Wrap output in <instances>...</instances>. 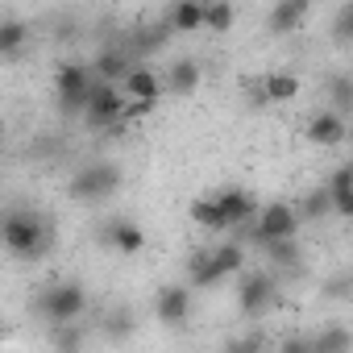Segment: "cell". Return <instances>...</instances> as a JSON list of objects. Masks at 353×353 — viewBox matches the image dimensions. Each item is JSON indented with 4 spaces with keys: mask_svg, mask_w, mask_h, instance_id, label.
Segmentation results:
<instances>
[{
    "mask_svg": "<svg viewBox=\"0 0 353 353\" xmlns=\"http://www.w3.org/2000/svg\"><path fill=\"white\" fill-rule=\"evenodd\" d=\"M324 100H328V108H336V112H353V75H332L328 83H324Z\"/></svg>",
    "mask_w": 353,
    "mask_h": 353,
    "instance_id": "cell-23",
    "label": "cell"
},
{
    "mask_svg": "<svg viewBox=\"0 0 353 353\" xmlns=\"http://www.w3.org/2000/svg\"><path fill=\"white\" fill-rule=\"evenodd\" d=\"M5 245H9V254L38 262L46 254V245H50L46 221L38 212H30V208H9L5 212Z\"/></svg>",
    "mask_w": 353,
    "mask_h": 353,
    "instance_id": "cell-1",
    "label": "cell"
},
{
    "mask_svg": "<svg viewBox=\"0 0 353 353\" xmlns=\"http://www.w3.org/2000/svg\"><path fill=\"white\" fill-rule=\"evenodd\" d=\"M307 13H312V0H274V9L266 17V30L274 38H287L307 21Z\"/></svg>",
    "mask_w": 353,
    "mask_h": 353,
    "instance_id": "cell-11",
    "label": "cell"
},
{
    "mask_svg": "<svg viewBox=\"0 0 353 353\" xmlns=\"http://www.w3.org/2000/svg\"><path fill=\"white\" fill-rule=\"evenodd\" d=\"M54 328V345L59 349H79L83 345V336L75 332V320H67V324H50Z\"/></svg>",
    "mask_w": 353,
    "mask_h": 353,
    "instance_id": "cell-29",
    "label": "cell"
},
{
    "mask_svg": "<svg viewBox=\"0 0 353 353\" xmlns=\"http://www.w3.org/2000/svg\"><path fill=\"white\" fill-rule=\"evenodd\" d=\"M96 237H100V245H108V250H117V254H141V250H145V233H141V225L129 221V216H108Z\"/></svg>",
    "mask_w": 353,
    "mask_h": 353,
    "instance_id": "cell-8",
    "label": "cell"
},
{
    "mask_svg": "<svg viewBox=\"0 0 353 353\" xmlns=\"http://www.w3.org/2000/svg\"><path fill=\"white\" fill-rule=\"evenodd\" d=\"M307 141L312 145H324V150H336L345 137H349V121H345V112H336V108H320V112H312L307 117Z\"/></svg>",
    "mask_w": 353,
    "mask_h": 353,
    "instance_id": "cell-9",
    "label": "cell"
},
{
    "mask_svg": "<svg viewBox=\"0 0 353 353\" xmlns=\"http://www.w3.org/2000/svg\"><path fill=\"white\" fill-rule=\"evenodd\" d=\"M92 88H96V71H92V67H83V63H63L59 75H54L59 112L83 117V112H88V100H92Z\"/></svg>",
    "mask_w": 353,
    "mask_h": 353,
    "instance_id": "cell-4",
    "label": "cell"
},
{
    "mask_svg": "<svg viewBox=\"0 0 353 353\" xmlns=\"http://www.w3.org/2000/svg\"><path fill=\"white\" fill-rule=\"evenodd\" d=\"M26 42H30V26L26 21H5L0 26V54L5 59H21Z\"/></svg>",
    "mask_w": 353,
    "mask_h": 353,
    "instance_id": "cell-24",
    "label": "cell"
},
{
    "mask_svg": "<svg viewBox=\"0 0 353 353\" xmlns=\"http://www.w3.org/2000/svg\"><path fill=\"white\" fill-rule=\"evenodd\" d=\"M216 196H221V204H225L229 229H233V225H245V221L258 216V204H254V196H250L245 188H225V192H216Z\"/></svg>",
    "mask_w": 353,
    "mask_h": 353,
    "instance_id": "cell-16",
    "label": "cell"
},
{
    "mask_svg": "<svg viewBox=\"0 0 353 353\" xmlns=\"http://www.w3.org/2000/svg\"><path fill=\"white\" fill-rule=\"evenodd\" d=\"M332 38H336V42H353V0H345V5L336 9V17H332Z\"/></svg>",
    "mask_w": 353,
    "mask_h": 353,
    "instance_id": "cell-27",
    "label": "cell"
},
{
    "mask_svg": "<svg viewBox=\"0 0 353 353\" xmlns=\"http://www.w3.org/2000/svg\"><path fill=\"white\" fill-rule=\"evenodd\" d=\"M241 266H245V254H241V245H233V241H229V245H221V250H216V270H221V279L237 274Z\"/></svg>",
    "mask_w": 353,
    "mask_h": 353,
    "instance_id": "cell-25",
    "label": "cell"
},
{
    "mask_svg": "<svg viewBox=\"0 0 353 353\" xmlns=\"http://www.w3.org/2000/svg\"><path fill=\"white\" fill-rule=\"evenodd\" d=\"M332 204H336V216L353 221V188H349V192H336V196H332Z\"/></svg>",
    "mask_w": 353,
    "mask_h": 353,
    "instance_id": "cell-31",
    "label": "cell"
},
{
    "mask_svg": "<svg viewBox=\"0 0 353 353\" xmlns=\"http://www.w3.org/2000/svg\"><path fill=\"white\" fill-rule=\"evenodd\" d=\"M200 79H204V67L196 59H174L166 67V92L170 96H192L200 88Z\"/></svg>",
    "mask_w": 353,
    "mask_h": 353,
    "instance_id": "cell-14",
    "label": "cell"
},
{
    "mask_svg": "<svg viewBox=\"0 0 353 353\" xmlns=\"http://www.w3.org/2000/svg\"><path fill=\"white\" fill-rule=\"evenodd\" d=\"M166 21H170L174 34H196V30H204V0H174L170 13H166Z\"/></svg>",
    "mask_w": 353,
    "mask_h": 353,
    "instance_id": "cell-15",
    "label": "cell"
},
{
    "mask_svg": "<svg viewBox=\"0 0 353 353\" xmlns=\"http://www.w3.org/2000/svg\"><path fill=\"white\" fill-rule=\"evenodd\" d=\"M121 88H125L133 100H154V104L166 96V79H162L158 71H150V67H137V63H133V71L125 75Z\"/></svg>",
    "mask_w": 353,
    "mask_h": 353,
    "instance_id": "cell-13",
    "label": "cell"
},
{
    "mask_svg": "<svg viewBox=\"0 0 353 353\" xmlns=\"http://www.w3.org/2000/svg\"><path fill=\"white\" fill-rule=\"evenodd\" d=\"M274 303H279V279L274 274H266V270L241 274V283H237V307L245 316H266V312H274Z\"/></svg>",
    "mask_w": 353,
    "mask_h": 353,
    "instance_id": "cell-6",
    "label": "cell"
},
{
    "mask_svg": "<svg viewBox=\"0 0 353 353\" xmlns=\"http://www.w3.org/2000/svg\"><path fill=\"white\" fill-rule=\"evenodd\" d=\"M262 250H266V262L279 266V270H299L303 266L299 237H274V241H262Z\"/></svg>",
    "mask_w": 353,
    "mask_h": 353,
    "instance_id": "cell-17",
    "label": "cell"
},
{
    "mask_svg": "<svg viewBox=\"0 0 353 353\" xmlns=\"http://www.w3.org/2000/svg\"><path fill=\"white\" fill-rule=\"evenodd\" d=\"M92 71L96 79H108V83H125V75L133 71V50H121V46H108L92 59Z\"/></svg>",
    "mask_w": 353,
    "mask_h": 353,
    "instance_id": "cell-12",
    "label": "cell"
},
{
    "mask_svg": "<svg viewBox=\"0 0 353 353\" xmlns=\"http://www.w3.org/2000/svg\"><path fill=\"white\" fill-rule=\"evenodd\" d=\"M154 312H158L162 324L183 328L188 316H192V283H170V287H162L158 299H154Z\"/></svg>",
    "mask_w": 353,
    "mask_h": 353,
    "instance_id": "cell-10",
    "label": "cell"
},
{
    "mask_svg": "<svg viewBox=\"0 0 353 353\" xmlns=\"http://www.w3.org/2000/svg\"><path fill=\"white\" fill-rule=\"evenodd\" d=\"M117 188H121V166L108 162V158H100V162H88V166H79L71 174L67 196L79 200V204H100V200L117 196Z\"/></svg>",
    "mask_w": 353,
    "mask_h": 353,
    "instance_id": "cell-3",
    "label": "cell"
},
{
    "mask_svg": "<svg viewBox=\"0 0 353 353\" xmlns=\"http://www.w3.org/2000/svg\"><path fill=\"white\" fill-rule=\"evenodd\" d=\"M299 225H303L299 208L287 204V200H274L254 216V241L262 245V241H274V237H299Z\"/></svg>",
    "mask_w": 353,
    "mask_h": 353,
    "instance_id": "cell-7",
    "label": "cell"
},
{
    "mask_svg": "<svg viewBox=\"0 0 353 353\" xmlns=\"http://www.w3.org/2000/svg\"><path fill=\"white\" fill-rule=\"evenodd\" d=\"M262 83H266L270 104H287V100H295V96H299V79H295V75H287V71H266V75H262Z\"/></svg>",
    "mask_w": 353,
    "mask_h": 353,
    "instance_id": "cell-22",
    "label": "cell"
},
{
    "mask_svg": "<svg viewBox=\"0 0 353 353\" xmlns=\"http://www.w3.org/2000/svg\"><path fill=\"white\" fill-rule=\"evenodd\" d=\"M188 283L192 287H216L221 283V270H216V250H196L188 258Z\"/></svg>",
    "mask_w": 353,
    "mask_h": 353,
    "instance_id": "cell-18",
    "label": "cell"
},
{
    "mask_svg": "<svg viewBox=\"0 0 353 353\" xmlns=\"http://www.w3.org/2000/svg\"><path fill=\"white\" fill-rule=\"evenodd\" d=\"M129 332H133V316H129V312H112V316L104 320V336H108V341H125Z\"/></svg>",
    "mask_w": 353,
    "mask_h": 353,
    "instance_id": "cell-28",
    "label": "cell"
},
{
    "mask_svg": "<svg viewBox=\"0 0 353 353\" xmlns=\"http://www.w3.org/2000/svg\"><path fill=\"white\" fill-rule=\"evenodd\" d=\"M245 100H250L254 108H266V104H270V96H266V83H262V79L245 83Z\"/></svg>",
    "mask_w": 353,
    "mask_h": 353,
    "instance_id": "cell-30",
    "label": "cell"
},
{
    "mask_svg": "<svg viewBox=\"0 0 353 353\" xmlns=\"http://www.w3.org/2000/svg\"><path fill=\"white\" fill-rule=\"evenodd\" d=\"M307 345H312V349H320V353H328V349H349V345H353V336H349L345 328H324V332H320V336H312Z\"/></svg>",
    "mask_w": 353,
    "mask_h": 353,
    "instance_id": "cell-26",
    "label": "cell"
},
{
    "mask_svg": "<svg viewBox=\"0 0 353 353\" xmlns=\"http://www.w3.org/2000/svg\"><path fill=\"white\" fill-rule=\"evenodd\" d=\"M192 221H196V225H204V229H212V233L229 229V216H225L221 196H204V200H196V204H192Z\"/></svg>",
    "mask_w": 353,
    "mask_h": 353,
    "instance_id": "cell-20",
    "label": "cell"
},
{
    "mask_svg": "<svg viewBox=\"0 0 353 353\" xmlns=\"http://www.w3.org/2000/svg\"><path fill=\"white\" fill-rule=\"evenodd\" d=\"M34 307H38V316H42L46 324H67V320H79V316L88 312V291H83V283H75V279L46 283V287L38 291Z\"/></svg>",
    "mask_w": 353,
    "mask_h": 353,
    "instance_id": "cell-2",
    "label": "cell"
},
{
    "mask_svg": "<svg viewBox=\"0 0 353 353\" xmlns=\"http://www.w3.org/2000/svg\"><path fill=\"white\" fill-rule=\"evenodd\" d=\"M233 21H237L233 0H204V30H212V34H229Z\"/></svg>",
    "mask_w": 353,
    "mask_h": 353,
    "instance_id": "cell-21",
    "label": "cell"
},
{
    "mask_svg": "<svg viewBox=\"0 0 353 353\" xmlns=\"http://www.w3.org/2000/svg\"><path fill=\"white\" fill-rule=\"evenodd\" d=\"M125 104H129V92L121 83H108V79H96L92 88V100H88V125L92 129H117L125 121Z\"/></svg>",
    "mask_w": 353,
    "mask_h": 353,
    "instance_id": "cell-5",
    "label": "cell"
},
{
    "mask_svg": "<svg viewBox=\"0 0 353 353\" xmlns=\"http://www.w3.org/2000/svg\"><path fill=\"white\" fill-rule=\"evenodd\" d=\"M295 208H299L303 225H307V221H328V216L336 212V204H332V192H328V183H324V188H312V192H307V196H303V200H299Z\"/></svg>",
    "mask_w": 353,
    "mask_h": 353,
    "instance_id": "cell-19",
    "label": "cell"
}]
</instances>
